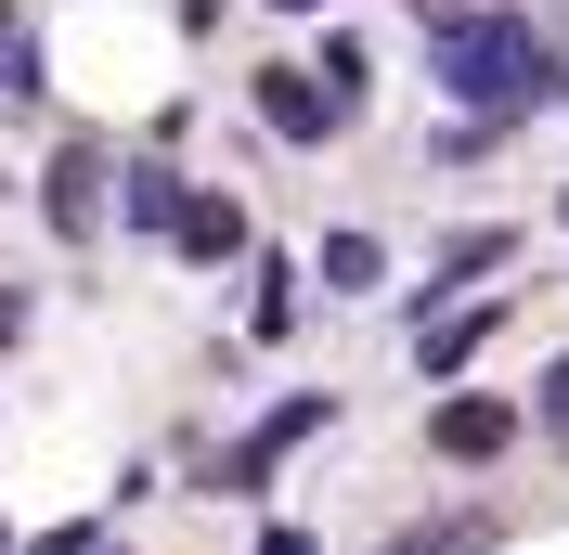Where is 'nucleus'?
Listing matches in <instances>:
<instances>
[{
  "label": "nucleus",
  "mask_w": 569,
  "mask_h": 555,
  "mask_svg": "<svg viewBox=\"0 0 569 555\" xmlns=\"http://www.w3.org/2000/svg\"><path fill=\"white\" fill-rule=\"evenodd\" d=\"M272 13H337V0H272Z\"/></svg>",
  "instance_id": "dca6fc26"
},
{
  "label": "nucleus",
  "mask_w": 569,
  "mask_h": 555,
  "mask_svg": "<svg viewBox=\"0 0 569 555\" xmlns=\"http://www.w3.org/2000/svg\"><path fill=\"white\" fill-rule=\"evenodd\" d=\"M427 440H440V465H492V452L518 440V414H505L492 387H453V401H440V426H427Z\"/></svg>",
  "instance_id": "7ed1b4c3"
},
{
  "label": "nucleus",
  "mask_w": 569,
  "mask_h": 555,
  "mask_svg": "<svg viewBox=\"0 0 569 555\" xmlns=\"http://www.w3.org/2000/svg\"><path fill=\"white\" fill-rule=\"evenodd\" d=\"M323 414H337V401H323V387H298V401H272V414H259V426H247V440L220 452L208 478H220V491H259V478H272V465H284V452H298V440H311V426H323Z\"/></svg>",
  "instance_id": "f03ea898"
},
{
  "label": "nucleus",
  "mask_w": 569,
  "mask_h": 555,
  "mask_svg": "<svg viewBox=\"0 0 569 555\" xmlns=\"http://www.w3.org/2000/svg\"><path fill=\"white\" fill-rule=\"evenodd\" d=\"M427 78L466 117H518V104L557 91V52H543L531 13H427Z\"/></svg>",
  "instance_id": "f257e3e1"
},
{
  "label": "nucleus",
  "mask_w": 569,
  "mask_h": 555,
  "mask_svg": "<svg viewBox=\"0 0 569 555\" xmlns=\"http://www.w3.org/2000/svg\"><path fill=\"white\" fill-rule=\"evenodd\" d=\"M505 245H518V233H505V220H479V233H453V245H440V272L415 284V323L440 311V297H453V284H479V272H505Z\"/></svg>",
  "instance_id": "423d86ee"
},
{
  "label": "nucleus",
  "mask_w": 569,
  "mask_h": 555,
  "mask_svg": "<svg viewBox=\"0 0 569 555\" xmlns=\"http://www.w3.org/2000/svg\"><path fill=\"white\" fill-rule=\"evenodd\" d=\"M531 414H543V440L569 452V362H543V387H531Z\"/></svg>",
  "instance_id": "f8f14e48"
},
{
  "label": "nucleus",
  "mask_w": 569,
  "mask_h": 555,
  "mask_svg": "<svg viewBox=\"0 0 569 555\" xmlns=\"http://www.w3.org/2000/svg\"><path fill=\"white\" fill-rule=\"evenodd\" d=\"M492 336H505V311H427V323H415V375H427V387H440V375H466Z\"/></svg>",
  "instance_id": "39448f33"
},
{
  "label": "nucleus",
  "mask_w": 569,
  "mask_h": 555,
  "mask_svg": "<svg viewBox=\"0 0 569 555\" xmlns=\"http://www.w3.org/2000/svg\"><path fill=\"white\" fill-rule=\"evenodd\" d=\"M259 117H272V142H337V91H323V78H298V65H272L259 78Z\"/></svg>",
  "instance_id": "20e7f679"
},
{
  "label": "nucleus",
  "mask_w": 569,
  "mask_h": 555,
  "mask_svg": "<svg viewBox=\"0 0 569 555\" xmlns=\"http://www.w3.org/2000/svg\"><path fill=\"white\" fill-rule=\"evenodd\" d=\"M311 272H323V297H376V284H389V259H376V233H350V220H337Z\"/></svg>",
  "instance_id": "1a4fd4ad"
},
{
  "label": "nucleus",
  "mask_w": 569,
  "mask_h": 555,
  "mask_svg": "<svg viewBox=\"0 0 569 555\" xmlns=\"http://www.w3.org/2000/svg\"><path fill=\"white\" fill-rule=\"evenodd\" d=\"M259 555H311V529H259Z\"/></svg>",
  "instance_id": "4468645a"
},
{
  "label": "nucleus",
  "mask_w": 569,
  "mask_h": 555,
  "mask_svg": "<svg viewBox=\"0 0 569 555\" xmlns=\"http://www.w3.org/2000/svg\"><path fill=\"white\" fill-rule=\"evenodd\" d=\"M117 208H130V233H156V245H169V233H181V181L156 169V155H142V169L117 181Z\"/></svg>",
  "instance_id": "9d476101"
},
{
  "label": "nucleus",
  "mask_w": 569,
  "mask_h": 555,
  "mask_svg": "<svg viewBox=\"0 0 569 555\" xmlns=\"http://www.w3.org/2000/svg\"><path fill=\"white\" fill-rule=\"evenodd\" d=\"M492 142H505V117H466V130H427V155H453V169H479Z\"/></svg>",
  "instance_id": "9b49d317"
},
{
  "label": "nucleus",
  "mask_w": 569,
  "mask_h": 555,
  "mask_svg": "<svg viewBox=\"0 0 569 555\" xmlns=\"http://www.w3.org/2000/svg\"><path fill=\"white\" fill-rule=\"evenodd\" d=\"M91 220H104V155L66 142V155H52V233H91Z\"/></svg>",
  "instance_id": "6e6552de"
},
{
  "label": "nucleus",
  "mask_w": 569,
  "mask_h": 555,
  "mask_svg": "<svg viewBox=\"0 0 569 555\" xmlns=\"http://www.w3.org/2000/svg\"><path fill=\"white\" fill-rule=\"evenodd\" d=\"M27 78H39V52H27V27L0 13V91H27Z\"/></svg>",
  "instance_id": "ddd939ff"
},
{
  "label": "nucleus",
  "mask_w": 569,
  "mask_h": 555,
  "mask_svg": "<svg viewBox=\"0 0 569 555\" xmlns=\"http://www.w3.org/2000/svg\"><path fill=\"white\" fill-rule=\"evenodd\" d=\"M13 336H27V297H0V349H13Z\"/></svg>",
  "instance_id": "2eb2a0df"
},
{
  "label": "nucleus",
  "mask_w": 569,
  "mask_h": 555,
  "mask_svg": "<svg viewBox=\"0 0 569 555\" xmlns=\"http://www.w3.org/2000/svg\"><path fill=\"white\" fill-rule=\"evenodd\" d=\"M181 259H208V272H220V259H247V208H233V194H181Z\"/></svg>",
  "instance_id": "0eeeda50"
}]
</instances>
